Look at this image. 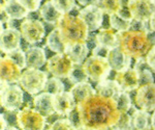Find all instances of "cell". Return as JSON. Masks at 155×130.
I'll return each mask as SVG.
<instances>
[{
    "mask_svg": "<svg viewBox=\"0 0 155 130\" xmlns=\"http://www.w3.org/2000/svg\"><path fill=\"white\" fill-rule=\"evenodd\" d=\"M77 109L81 124L96 130L115 126L121 116L116 100L98 94L78 104Z\"/></svg>",
    "mask_w": 155,
    "mask_h": 130,
    "instance_id": "cell-1",
    "label": "cell"
},
{
    "mask_svg": "<svg viewBox=\"0 0 155 130\" xmlns=\"http://www.w3.org/2000/svg\"><path fill=\"white\" fill-rule=\"evenodd\" d=\"M119 48L131 58L141 59L146 57L152 48L148 32L142 30H132L118 32Z\"/></svg>",
    "mask_w": 155,
    "mask_h": 130,
    "instance_id": "cell-2",
    "label": "cell"
},
{
    "mask_svg": "<svg viewBox=\"0 0 155 130\" xmlns=\"http://www.w3.org/2000/svg\"><path fill=\"white\" fill-rule=\"evenodd\" d=\"M57 27L61 40L67 47L77 43H86L89 37V27L79 16L64 15Z\"/></svg>",
    "mask_w": 155,
    "mask_h": 130,
    "instance_id": "cell-3",
    "label": "cell"
},
{
    "mask_svg": "<svg viewBox=\"0 0 155 130\" xmlns=\"http://www.w3.org/2000/svg\"><path fill=\"white\" fill-rule=\"evenodd\" d=\"M0 101L1 106L7 111H16L21 108L24 102L23 89L16 84H9L0 80Z\"/></svg>",
    "mask_w": 155,
    "mask_h": 130,
    "instance_id": "cell-4",
    "label": "cell"
},
{
    "mask_svg": "<svg viewBox=\"0 0 155 130\" xmlns=\"http://www.w3.org/2000/svg\"><path fill=\"white\" fill-rule=\"evenodd\" d=\"M48 74L39 69H26L19 80L20 86L30 95H37L44 91L48 81Z\"/></svg>",
    "mask_w": 155,
    "mask_h": 130,
    "instance_id": "cell-5",
    "label": "cell"
},
{
    "mask_svg": "<svg viewBox=\"0 0 155 130\" xmlns=\"http://www.w3.org/2000/svg\"><path fill=\"white\" fill-rule=\"evenodd\" d=\"M89 78L94 82H101L106 80L112 71L107 57L91 55L83 64Z\"/></svg>",
    "mask_w": 155,
    "mask_h": 130,
    "instance_id": "cell-6",
    "label": "cell"
},
{
    "mask_svg": "<svg viewBox=\"0 0 155 130\" xmlns=\"http://www.w3.org/2000/svg\"><path fill=\"white\" fill-rule=\"evenodd\" d=\"M17 124L21 130H44L47 119L36 109L25 107L18 111Z\"/></svg>",
    "mask_w": 155,
    "mask_h": 130,
    "instance_id": "cell-7",
    "label": "cell"
},
{
    "mask_svg": "<svg viewBox=\"0 0 155 130\" xmlns=\"http://www.w3.org/2000/svg\"><path fill=\"white\" fill-rule=\"evenodd\" d=\"M19 30L22 34V39L31 45L39 43L46 34V27L38 19H24L20 24Z\"/></svg>",
    "mask_w": 155,
    "mask_h": 130,
    "instance_id": "cell-8",
    "label": "cell"
},
{
    "mask_svg": "<svg viewBox=\"0 0 155 130\" xmlns=\"http://www.w3.org/2000/svg\"><path fill=\"white\" fill-rule=\"evenodd\" d=\"M74 62L66 53H58L51 56L47 61V71L57 78H68Z\"/></svg>",
    "mask_w": 155,
    "mask_h": 130,
    "instance_id": "cell-9",
    "label": "cell"
},
{
    "mask_svg": "<svg viewBox=\"0 0 155 130\" xmlns=\"http://www.w3.org/2000/svg\"><path fill=\"white\" fill-rule=\"evenodd\" d=\"M127 7L134 20L149 22L155 11V3L153 0H129Z\"/></svg>",
    "mask_w": 155,
    "mask_h": 130,
    "instance_id": "cell-10",
    "label": "cell"
},
{
    "mask_svg": "<svg viewBox=\"0 0 155 130\" xmlns=\"http://www.w3.org/2000/svg\"><path fill=\"white\" fill-rule=\"evenodd\" d=\"M136 105L146 111H155V82L141 84L134 96Z\"/></svg>",
    "mask_w": 155,
    "mask_h": 130,
    "instance_id": "cell-11",
    "label": "cell"
},
{
    "mask_svg": "<svg viewBox=\"0 0 155 130\" xmlns=\"http://www.w3.org/2000/svg\"><path fill=\"white\" fill-rule=\"evenodd\" d=\"M22 34L15 27H6L0 31V50L2 53L8 54L21 47Z\"/></svg>",
    "mask_w": 155,
    "mask_h": 130,
    "instance_id": "cell-12",
    "label": "cell"
},
{
    "mask_svg": "<svg viewBox=\"0 0 155 130\" xmlns=\"http://www.w3.org/2000/svg\"><path fill=\"white\" fill-rule=\"evenodd\" d=\"M22 69L14 59L4 55L0 58V79L9 84L19 82L22 76Z\"/></svg>",
    "mask_w": 155,
    "mask_h": 130,
    "instance_id": "cell-13",
    "label": "cell"
},
{
    "mask_svg": "<svg viewBox=\"0 0 155 130\" xmlns=\"http://www.w3.org/2000/svg\"><path fill=\"white\" fill-rule=\"evenodd\" d=\"M104 15V11L98 5H89L80 9L78 16L87 24L90 31H95L101 28Z\"/></svg>",
    "mask_w": 155,
    "mask_h": 130,
    "instance_id": "cell-14",
    "label": "cell"
},
{
    "mask_svg": "<svg viewBox=\"0 0 155 130\" xmlns=\"http://www.w3.org/2000/svg\"><path fill=\"white\" fill-rule=\"evenodd\" d=\"M115 80L118 82L122 92H127V93L137 90L141 86L140 75L134 68H128L123 71L116 72Z\"/></svg>",
    "mask_w": 155,
    "mask_h": 130,
    "instance_id": "cell-15",
    "label": "cell"
},
{
    "mask_svg": "<svg viewBox=\"0 0 155 130\" xmlns=\"http://www.w3.org/2000/svg\"><path fill=\"white\" fill-rule=\"evenodd\" d=\"M33 105L34 109H36L38 112H41L42 116H45L46 118L56 114L55 96L52 94L46 93V92L37 94L33 98Z\"/></svg>",
    "mask_w": 155,
    "mask_h": 130,
    "instance_id": "cell-16",
    "label": "cell"
},
{
    "mask_svg": "<svg viewBox=\"0 0 155 130\" xmlns=\"http://www.w3.org/2000/svg\"><path fill=\"white\" fill-rule=\"evenodd\" d=\"M107 58L109 61V64L111 68L115 72H120L130 68L131 57L128 56L126 53H124L119 47L109 50Z\"/></svg>",
    "mask_w": 155,
    "mask_h": 130,
    "instance_id": "cell-17",
    "label": "cell"
},
{
    "mask_svg": "<svg viewBox=\"0 0 155 130\" xmlns=\"http://www.w3.org/2000/svg\"><path fill=\"white\" fill-rule=\"evenodd\" d=\"M55 108L56 114L59 116H68L72 111L77 108V103L71 92H63L55 96Z\"/></svg>",
    "mask_w": 155,
    "mask_h": 130,
    "instance_id": "cell-18",
    "label": "cell"
},
{
    "mask_svg": "<svg viewBox=\"0 0 155 130\" xmlns=\"http://www.w3.org/2000/svg\"><path fill=\"white\" fill-rule=\"evenodd\" d=\"M97 46L107 50H112L119 46L118 32L112 28H102L95 34Z\"/></svg>",
    "mask_w": 155,
    "mask_h": 130,
    "instance_id": "cell-19",
    "label": "cell"
},
{
    "mask_svg": "<svg viewBox=\"0 0 155 130\" xmlns=\"http://www.w3.org/2000/svg\"><path fill=\"white\" fill-rule=\"evenodd\" d=\"M39 15L47 24L54 25L55 27L58 26L64 16L61 12L57 9V7L54 5L51 0H48L42 4L39 9Z\"/></svg>",
    "mask_w": 155,
    "mask_h": 130,
    "instance_id": "cell-20",
    "label": "cell"
},
{
    "mask_svg": "<svg viewBox=\"0 0 155 130\" xmlns=\"http://www.w3.org/2000/svg\"><path fill=\"white\" fill-rule=\"evenodd\" d=\"M27 69H39L44 65H47L46 51L41 47H30L26 50Z\"/></svg>",
    "mask_w": 155,
    "mask_h": 130,
    "instance_id": "cell-21",
    "label": "cell"
},
{
    "mask_svg": "<svg viewBox=\"0 0 155 130\" xmlns=\"http://www.w3.org/2000/svg\"><path fill=\"white\" fill-rule=\"evenodd\" d=\"M71 94L74 97L77 105L82 102L88 100L90 97L96 94V91L88 81L86 82H80V83L74 84L71 89Z\"/></svg>",
    "mask_w": 155,
    "mask_h": 130,
    "instance_id": "cell-22",
    "label": "cell"
},
{
    "mask_svg": "<svg viewBox=\"0 0 155 130\" xmlns=\"http://www.w3.org/2000/svg\"><path fill=\"white\" fill-rule=\"evenodd\" d=\"M95 91L96 94L101 95L102 97H107V98H112L116 100L118 98V96L121 94L122 90L120 86L118 84V82L116 80H102L101 82H97L96 86H95Z\"/></svg>",
    "mask_w": 155,
    "mask_h": 130,
    "instance_id": "cell-23",
    "label": "cell"
},
{
    "mask_svg": "<svg viewBox=\"0 0 155 130\" xmlns=\"http://www.w3.org/2000/svg\"><path fill=\"white\" fill-rule=\"evenodd\" d=\"M1 7L4 9L9 20L26 19L29 15V12L24 6H22L17 0H5L4 3L1 4Z\"/></svg>",
    "mask_w": 155,
    "mask_h": 130,
    "instance_id": "cell-24",
    "label": "cell"
},
{
    "mask_svg": "<svg viewBox=\"0 0 155 130\" xmlns=\"http://www.w3.org/2000/svg\"><path fill=\"white\" fill-rule=\"evenodd\" d=\"M89 48L86 43H77L67 47L66 54L74 65H83L88 57Z\"/></svg>",
    "mask_w": 155,
    "mask_h": 130,
    "instance_id": "cell-25",
    "label": "cell"
},
{
    "mask_svg": "<svg viewBox=\"0 0 155 130\" xmlns=\"http://www.w3.org/2000/svg\"><path fill=\"white\" fill-rule=\"evenodd\" d=\"M46 45H47V47L51 50V51L55 52L56 54L66 53L67 46L63 43V41L61 40L58 27H54L53 30L50 31V33L47 36Z\"/></svg>",
    "mask_w": 155,
    "mask_h": 130,
    "instance_id": "cell-26",
    "label": "cell"
},
{
    "mask_svg": "<svg viewBox=\"0 0 155 130\" xmlns=\"http://www.w3.org/2000/svg\"><path fill=\"white\" fill-rule=\"evenodd\" d=\"M149 111L143 109H136L131 114L132 130H148L149 129Z\"/></svg>",
    "mask_w": 155,
    "mask_h": 130,
    "instance_id": "cell-27",
    "label": "cell"
},
{
    "mask_svg": "<svg viewBox=\"0 0 155 130\" xmlns=\"http://www.w3.org/2000/svg\"><path fill=\"white\" fill-rule=\"evenodd\" d=\"M97 5L104 11V14H107L109 16L117 15L123 7H125L123 0H99Z\"/></svg>",
    "mask_w": 155,
    "mask_h": 130,
    "instance_id": "cell-28",
    "label": "cell"
},
{
    "mask_svg": "<svg viewBox=\"0 0 155 130\" xmlns=\"http://www.w3.org/2000/svg\"><path fill=\"white\" fill-rule=\"evenodd\" d=\"M89 79L83 65H74L71 74L68 76V81L72 84H77L80 82H86Z\"/></svg>",
    "mask_w": 155,
    "mask_h": 130,
    "instance_id": "cell-29",
    "label": "cell"
},
{
    "mask_svg": "<svg viewBox=\"0 0 155 130\" xmlns=\"http://www.w3.org/2000/svg\"><path fill=\"white\" fill-rule=\"evenodd\" d=\"M65 90V86L64 83L62 82V80L60 78H57V77H50L47 81L46 86H45V89H44V92L46 93H49V94H52L54 96H57V95L63 93Z\"/></svg>",
    "mask_w": 155,
    "mask_h": 130,
    "instance_id": "cell-30",
    "label": "cell"
},
{
    "mask_svg": "<svg viewBox=\"0 0 155 130\" xmlns=\"http://www.w3.org/2000/svg\"><path fill=\"white\" fill-rule=\"evenodd\" d=\"M109 21L111 28L117 32H123L130 29L131 21H126V20L120 18L118 15H111V16H109Z\"/></svg>",
    "mask_w": 155,
    "mask_h": 130,
    "instance_id": "cell-31",
    "label": "cell"
},
{
    "mask_svg": "<svg viewBox=\"0 0 155 130\" xmlns=\"http://www.w3.org/2000/svg\"><path fill=\"white\" fill-rule=\"evenodd\" d=\"M116 101H117V105H118V108L121 114L122 112H129V109L132 107L131 98L127 92H121V94L118 96Z\"/></svg>",
    "mask_w": 155,
    "mask_h": 130,
    "instance_id": "cell-32",
    "label": "cell"
},
{
    "mask_svg": "<svg viewBox=\"0 0 155 130\" xmlns=\"http://www.w3.org/2000/svg\"><path fill=\"white\" fill-rule=\"evenodd\" d=\"M51 1L59 12H61L63 15H67L76 6L77 0H51Z\"/></svg>",
    "mask_w": 155,
    "mask_h": 130,
    "instance_id": "cell-33",
    "label": "cell"
},
{
    "mask_svg": "<svg viewBox=\"0 0 155 130\" xmlns=\"http://www.w3.org/2000/svg\"><path fill=\"white\" fill-rule=\"evenodd\" d=\"M116 130H132L131 129V114L128 112H122L119 121L113 126Z\"/></svg>",
    "mask_w": 155,
    "mask_h": 130,
    "instance_id": "cell-34",
    "label": "cell"
},
{
    "mask_svg": "<svg viewBox=\"0 0 155 130\" xmlns=\"http://www.w3.org/2000/svg\"><path fill=\"white\" fill-rule=\"evenodd\" d=\"M7 56H9L12 59H14L15 61L20 66V68L22 70L27 68V64H26V52L23 51L21 48L17 49L15 51L11 52V53L6 54Z\"/></svg>",
    "mask_w": 155,
    "mask_h": 130,
    "instance_id": "cell-35",
    "label": "cell"
},
{
    "mask_svg": "<svg viewBox=\"0 0 155 130\" xmlns=\"http://www.w3.org/2000/svg\"><path fill=\"white\" fill-rule=\"evenodd\" d=\"M51 130H77L69 119H59L51 124Z\"/></svg>",
    "mask_w": 155,
    "mask_h": 130,
    "instance_id": "cell-36",
    "label": "cell"
},
{
    "mask_svg": "<svg viewBox=\"0 0 155 130\" xmlns=\"http://www.w3.org/2000/svg\"><path fill=\"white\" fill-rule=\"evenodd\" d=\"M22 6H24L29 12H34L41 7V0H17Z\"/></svg>",
    "mask_w": 155,
    "mask_h": 130,
    "instance_id": "cell-37",
    "label": "cell"
},
{
    "mask_svg": "<svg viewBox=\"0 0 155 130\" xmlns=\"http://www.w3.org/2000/svg\"><path fill=\"white\" fill-rule=\"evenodd\" d=\"M145 58H146L147 64L150 66V68L155 72V45L152 46V48L150 49V51L148 52V54H147Z\"/></svg>",
    "mask_w": 155,
    "mask_h": 130,
    "instance_id": "cell-38",
    "label": "cell"
},
{
    "mask_svg": "<svg viewBox=\"0 0 155 130\" xmlns=\"http://www.w3.org/2000/svg\"><path fill=\"white\" fill-rule=\"evenodd\" d=\"M68 116H69L68 119L71 120V122L77 127V128H78V127H80V126H82L81 120H80V116H79V111H78L77 108L74 109V111H72L71 114H68Z\"/></svg>",
    "mask_w": 155,
    "mask_h": 130,
    "instance_id": "cell-39",
    "label": "cell"
},
{
    "mask_svg": "<svg viewBox=\"0 0 155 130\" xmlns=\"http://www.w3.org/2000/svg\"><path fill=\"white\" fill-rule=\"evenodd\" d=\"M92 52H93V54H92V55H97V56H104V57H107L109 50H107V49H104V48H101V47H98V46H97L95 49L92 50Z\"/></svg>",
    "mask_w": 155,
    "mask_h": 130,
    "instance_id": "cell-40",
    "label": "cell"
},
{
    "mask_svg": "<svg viewBox=\"0 0 155 130\" xmlns=\"http://www.w3.org/2000/svg\"><path fill=\"white\" fill-rule=\"evenodd\" d=\"M86 44L88 46V48L90 50H93L95 49L97 47V43H96V39H95V36H89L88 39L86 41Z\"/></svg>",
    "mask_w": 155,
    "mask_h": 130,
    "instance_id": "cell-41",
    "label": "cell"
},
{
    "mask_svg": "<svg viewBox=\"0 0 155 130\" xmlns=\"http://www.w3.org/2000/svg\"><path fill=\"white\" fill-rule=\"evenodd\" d=\"M99 0H77V2L80 5H83L84 7L89 5H97Z\"/></svg>",
    "mask_w": 155,
    "mask_h": 130,
    "instance_id": "cell-42",
    "label": "cell"
},
{
    "mask_svg": "<svg viewBox=\"0 0 155 130\" xmlns=\"http://www.w3.org/2000/svg\"><path fill=\"white\" fill-rule=\"evenodd\" d=\"M149 26H150V29L155 32V11H154L153 15L151 16V19H150V21H149Z\"/></svg>",
    "mask_w": 155,
    "mask_h": 130,
    "instance_id": "cell-43",
    "label": "cell"
},
{
    "mask_svg": "<svg viewBox=\"0 0 155 130\" xmlns=\"http://www.w3.org/2000/svg\"><path fill=\"white\" fill-rule=\"evenodd\" d=\"M0 120H1V122H0V125H1V130H3L4 128H6L7 127V121L5 119V117H4L3 114H0Z\"/></svg>",
    "mask_w": 155,
    "mask_h": 130,
    "instance_id": "cell-44",
    "label": "cell"
},
{
    "mask_svg": "<svg viewBox=\"0 0 155 130\" xmlns=\"http://www.w3.org/2000/svg\"><path fill=\"white\" fill-rule=\"evenodd\" d=\"M148 36H149V39H150V42H151L152 46H154L155 45V32L150 30V31H148Z\"/></svg>",
    "mask_w": 155,
    "mask_h": 130,
    "instance_id": "cell-45",
    "label": "cell"
},
{
    "mask_svg": "<svg viewBox=\"0 0 155 130\" xmlns=\"http://www.w3.org/2000/svg\"><path fill=\"white\" fill-rule=\"evenodd\" d=\"M151 128L155 130V111L151 116Z\"/></svg>",
    "mask_w": 155,
    "mask_h": 130,
    "instance_id": "cell-46",
    "label": "cell"
},
{
    "mask_svg": "<svg viewBox=\"0 0 155 130\" xmlns=\"http://www.w3.org/2000/svg\"><path fill=\"white\" fill-rule=\"evenodd\" d=\"M77 130H96V129H94V128H91V127H87V126H80V127H78Z\"/></svg>",
    "mask_w": 155,
    "mask_h": 130,
    "instance_id": "cell-47",
    "label": "cell"
},
{
    "mask_svg": "<svg viewBox=\"0 0 155 130\" xmlns=\"http://www.w3.org/2000/svg\"><path fill=\"white\" fill-rule=\"evenodd\" d=\"M3 130H19V129H17L16 127H14V126H7L6 128H4Z\"/></svg>",
    "mask_w": 155,
    "mask_h": 130,
    "instance_id": "cell-48",
    "label": "cell"
},
{
    "mask_svg": "<svg viewBox=\"0 0 155 130\" xmlns=\"http://www.w3.org/2000/svg\"><path fill=\"white\" fill-rule=\"evenodd\" d=\"M44 130H51V124L47 123L46 127H45V128H44Z\"/></svg>",
    "mask_w": 155,
    "mask_h": 130,
    "instance_id": "cell-49",
    "label": "cell"
},
{
    "mask_svg": "<svg viewBox=\"0 0 155 130\" xmlns=\"http://www.w3.org/2000/svg\"><path fill=\"white\" fill-rule=\"evenodd\" d=\"M99 130H116V129L112 126V127H106V128H102V129H99Z\"/></svg>",
    "mask_w": 155,
    "mask_h": 130,
    "instance_id": "cell-50",
    "label": "cell"
},
{
    "mask_svg": "<svg viewBox=\"0 0 155 130\" xmlns=\"http://www.w3.org/2000/svg\"><path fill=\"white\" fill-rule=\"evenodd\" d=\"M153 1H154V2H155V0H153Z\"/></svg>",
    "mask_w": 155,
    "mask_h": 130,
    "instance_id": "cell-51",
    "label": "cell"
},
{
    "mask_svg": "<svg viewBox=\"0 0 155 130\" xmlns=\"http://www.w3.org/2000/svg\"><path fill=\"white\" fill-rule=\"evenodd\" d=\"M154 3H155V2H154Z\"/></svg>",
    "mask_w": 155,
    "mask_h": 130,
    "instance_id": "cell-52",
    "label": "cell"
}]
</instances>
